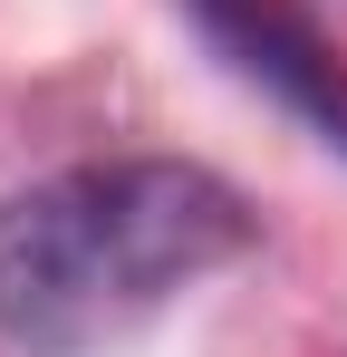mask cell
Here are the masks:
<instances>
[{"instance_id": "cell-1", "label": "cell", "mask_w": 347, "mask_h": 357, "mask_svg": "<svg viewBox=\"0 0 347 357\" xmlns=\"http://www.w3.org/2000/svg\"><path fill=\"white\" fill-rule=\"evenodd\" d=\"M251 251V203L183 155L68 165L0 193V338L20 357H77Z\"/></svg>"}, {"instance_id": "cell-3", "label": "cell", "mask_w": 347, "mask_h": 357, "mask_svg": "<svg viewBox=\"0 0 347 357\" xmlns=\"http://www.w3.org/2000/svg\"><path fill=\"white\" fill-rule=\"evenodd\" d=\"M328 10H347V0H328Z\"/></svg>"}, {"instance_id": "cell-2", "label": "cell", "mask_w": 347, "mask_h": 357, "mask_svg": "<svg viewBox=\"0 0 347 357\" xmlns=\"http://www.w3.org/2000/svg\"><path fill=\"white\" fill-rule=\"evenodd\" d=\"M193 10H203L213 49H222V59L241 68L251 87H270L289 116H309V126H318V145H338V155H347V77L318 59V49L289 29V20L251 10V0H193Z\"/></svg>"}]
</instances>
